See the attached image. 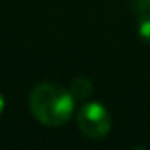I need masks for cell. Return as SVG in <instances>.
I'll list each match as a JSON object with an SVG mask.
<instances>
[{
  "mask_svg": "<svg viewBox=\"0 0 150 150\" xmlns=\"http://www.w3.org/2000/svg\"><path fill=\"white\" fill-rule=\"evenodd\" d=\"M32 115L44 125L65 124L74 113V96L53 83H41L30 94Z\"/></svg>",
  "mask_w": 150,
  "mask_h": 150,
  "instance_id": "cell-1",
  "label": "cell"
},
{
  "mask_svg": "<svg viewBox=\"0 0 150 150\" xmlns=\"http://www.w3.org/2000/svg\"><path fill=\"white\" fill-rule=\"evenodd\" d=\"M78 127L87 138H104L110 132L111 118L101 103H88L78 111Z\"/></svg>",
  "mask_w": 150,
  "mask_h": 150,
  "instance_id": "cell-2",
  "label": "cell"
},
{
  "mask_svg": "<svg viewBox=\"0 0 150 150\" xmlns=\"http://www.w3.org/2000/svg\"><path fill=\"white\" fill-rule=\"evenodd\" d=\"M92 90V83L87 80V78H78V80H74L72 83V88H71V94L74 96V99H83L90 94Z\"/></svg>",
  "mask_w": 150,
  "mask_h": 150,
  "instance_id": "cell-3",
  "label": "cell"
},
{
  "mask_svg": "<svg viewBox=\"0 0 150 150\" xmlns=\"http://www.w3.org/2000/svg\"><path fill=\"white\" fill-rule=\"evenodd\" d=\"M138 32L139 37L146 42H150V14H143L139 18V25H138Z\"/></svg>",
  "mask_w": 150,
  "mask_h": 150,
  "instance_id": "cell-4",
  "label": "cell"
},
{
  "mask_svg": "<svg viewBox=\"0 0 150 150\" xmlns=\"http://www.w3.org/2000/svg\"><path fill=\"white\" fill-rule=\"evenodd\" d=\"M136 7H138V11L148 14V11H150V0H136Z\"/></svg>",
  "mask_w": 150,
  "mask_h": 150,
  "instance_id": "cell-5",
  "label": "cell"
},
{
  "mask_svg": "<svg viewBox=\"0 0 150 150\" xmlns=\"http://www.w3.org/2000/svg\"><path fill=\"white\" fill-rule=\"evenodd\" d=\"M2 110H4V97L0 96V113H2Z\"/></svg>",
  "mask_w": 150,
  "mask_h": 150,
  "instance_id": "cell-6",
  "label": "cell"
}]
</instances>
